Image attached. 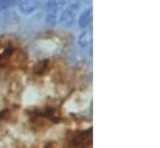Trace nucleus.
<instances>
[{
  "label": "nucleus",
  "mask_w": 160,
  "mask_h": 148,
  "mask_svg": "<svg viewBox=\"0 0 160 148\" xmlns=\"http://www.w3.org/2000/svg\"><path fill=\"white\" fill-rule=\"evenodd\" d=\"M75 19H76V13L73 10H71L70 8H67L66 10L62 11L61 16H60V23L63 25V26H72L73 23H75Z\"/></svg>",
  "instance_id": "f257e3e1"
},
{
  "label": "nucleus",
  "mask_w": 160,
  "mask_h": 148,
  "mask_svg": "<svg viewBox=\"0 0 160 148\" xmlns=\"http://www.w3.org/2000/svg\"><path fill=\"white\" fill-rule=\"evenodd\" d=\"M92 42V30H84L80 36H78V40H77V44L80 47H86L88 46V44Z\"/></svg>",
  "instance_id": "f03ea898"
},
{
  "label": "nucleus",
  "mask_w": 160,
  "mask_h": 148,
  "mask_svg": "<svg viewBox=\"0 0 160 148\" xmlns=\"http://www.w3.org/2000/svg\"><path fill=\"white\" fill-rule=\"evenodd\" d=\"M91 16H92V11H91L89 9L84 10V11L81 14L80 18H78V25H80V28L84 29V28L88 26V24L91 23Z\"/></svg>",
  "instance_id": "7ed1b4c3"
},
{
  "label": "nucleus",
  "mask_w": 160,
  "mask_h": 148,
  "mask_svg": "<svg viewBox=\"0 0 160 148\" xmlns=\"http://www.w3.org/2000/svg\"><path fill=\"white\" fill-rule=\"evenodd\" d=\"M47 67H48V61H47V60L40 61V62L35 66L34 72H35V74H38V75H42L46 70H47Z\"/></svg>",
  "instance_id": "20e7f679"
},
{
  "label": "nucleus",
  "mask_w": 160,
  "mask_h": 148,
  "mask_svg": "<svg viewBox=\"0 0 160 148\" xmlns=\"http://www.w3.org/2000/svg\"><path fill=\"white\" fill-rule=\"evenodd\" d=\"M46 24L48 26H55L57 24V14H56V11H48V14L46 16Z\"/></svg>",
  "instance_id": "39448f33"
},
{
  "label": "nucleus",
  "mask_w": 160,
  "mask_h": 148,
  "mask_svg": "<svg viewBox=\"0 0 160 148\" xmlns=\"http://www.w3.org/2000/svg\"><path fill=\"white\" fill-rule=\"evenodd\" d=\"M12 0H0V11L5 10L6 8H9L10 5H12Z\"/></svg>",
  "instance_id": "423d86ee"
},
{
  "label": "nucleus",
  "mask_w": 160,
  "mask_h": 148,
  "mask_svg": "<svg viewBox=\"0 0 160 148\" xmlns=\"http://www.w3.org/2000/svg\"><path fill=\"white\" fill-rule=\"evenodd\" d=\"M88 1H91V0H68V4H72V3H77V4H87Z\"/></svg>",
  "instance_id": "0eeeda50"
}]
</instances>
